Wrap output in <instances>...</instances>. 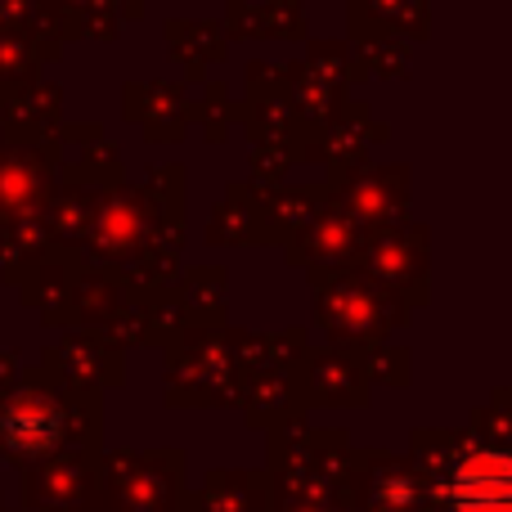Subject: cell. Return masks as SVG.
Instances as JSON below:
<instances>
[{"label":"cell","mask_w":512,"mask_h":512,"mask_svg":"<svg viewBox=\"0 0 512 512\" xmlns=\"http://www.w3.org/2000/svg\"><path fill=\"white\" fill-rule=\"evenodd\" d=\"M459 512H508V463L504 454H477L454 477Z\"/></svg>","instance_id":"6da1fadb"}]
</instances>
